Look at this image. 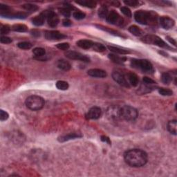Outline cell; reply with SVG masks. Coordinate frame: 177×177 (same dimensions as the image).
<instances>
[{
    "instance_id": "obj_27",
    "label": "cell",
    "mask_w": 177,
    "mask_h": 177,
    "mask_svg": "<svg viewBox=\"0 0 177 177\" xmlns=\"http://www.w3.org/2000/svg\"><path fill=\"white\" fill-rule=\"evenodd\" d=\"M76 3L80 6L89 8H94L96 6V2L94 1H76Z\"/></svg>"
},
{
    "instance_id": "obj_19",
    "label": "cell",
    "mask_w": 177,
    "mask_h": 177,
    "mask_svg": "<svg viewBox=\"0 0 177 177\" xmlns=\"http://www.w3.org/2000/svg\"><path fill=\"white\" fill-rule=\"evenodd\" d=\"M3 18H15V19H25L27 17V14L25 13H8L1 15Z\"/></svg>"
},
{
    "instance_id": "obj_17",
    "label": "cell",
    "mask_w": 177,
    "mask_h": 177,
    "mask_svg": "<svg viewBox=\"0 0 177 177\" xmlns=\"http://www.w3.org/2000/svg\"><path fill=\"white\" fill-rule=\"evenodd\" d=\"M107 115L111 119L118 120L120 117V108L118 107H111L107 110Z\"/></svg>"
},
{
    "instance_id": "obj_46",
    "label": "cell",
    "mask_w": 177,
    "mask_h": 177,
    "mask_svg": "<svg viewBox=\"0 0 177 177\" xmlns=\"http://www.w3.org/2000/svg\"><path fill=\"white\" fill-rule=\"evenodd\" d=\"M100 140H101V141H102L103 142H107V144H109V145H111V141H110V139H109V137L106 136H102L100 137Z\"/></svg>"
},
{
    "instance_id": "obj_5",
    "label": "cell",
    "mask_w": 177,
    "mask_h": 177,
    "mask_svg": "<svg viewBox=\"0 0 177 177\" xmlns=\"http://www.w3.org/2000/svg\"><path fill=\"white\" fill-rule=\"evenodd\" d=\"M139 116V112L136 108L125 105L120 108V119L127 120V121H133L136 119Z\"/></svg>"
},
{
    "instance_id": "obj_24",
    "label": "cell",
    "mask_w": 177,
    "mask_h": 177,
    "mask_svg": "<svg viewBox=\"0 0 177 177\" xmlns=\"http://www.w3.org/2000/svg\"><path fill=\"white\" fill-rule=\"evenodd\" d=\"M108 49L112 52L116 54H120V55H126V54L130 53V51L128 50H125V49L119 48V47L112 46H108Z\"/></svg>"
},
{
    "instance_id": "obj_1",
    "label": "cell",
    "mask_w": 177,
    "mask_h": 177,
    "mask_svg": "<svg viewBox=\"0 0 177 177\" xmlns=\"http://www.w3.org/2000/svg\"><path fill=\"white\" fill-rule=\"evenodd\" d=\"M124 159L127 165L133 167H141L148 163V154L139 149H131L124 154Z\"/></svg>"
},
{
    "instance_id": "obj_25",
    "label": "cell",
    "mask_w": 177,
    "mask_h": 177,
    "mask_svg": "<svg viewBox=\"0 0 177 177\" xmlns=\"http://www.w3.org/2000/svg\"><path fill=\"white\" fill-rule=\"evenodd\" d=\"M129 31L135 36H141L143 34V32H142V30L139 27H138L137 26L135 25L131 26L129 28Z\"/></svg>"
},
{
    "instance_id": "obj_33",
    "label": "cell",
    "mask_w": 177,
    "mask_h": 177,
    "mask_svg": "<svg viewBox=\"0 0 177 177\" xmlns=\"http://www.w3.org/2000/svg\"><path fill=\"white\" fill-rule=\"evenodd\" d=\"M22 8L26 10H28V11L30 12H35L37 10H38V6L36 5H34V4H24L22 6Z\"/></svg>"
},
{
    "instance_id": "obj_50",
    "label": "cell",
    "mask_w": 177,
    "mask_h": 177,
    "mask_svg": "<svg viewBox=\"0 0 177 177\" xmlns=\"http://www.w3.org/2000/svg\"><path fill=\"white\" fill-rule=\"evenodd\" d=\"M32 34H33V35H36L37 36H39L40 35V32H38V31H35V30H34V31H32Z\"/></svg>"
},
{
    "instance_id": "obj_8",
    "label": "cell",
    "mask_w": 177,
    "mask_h": 177,
    "mask_svg": "<svg viewBox=\"0 0 177 177\" xmlns=\"http://www.w3.org/2000/svg\"><path fill=\"white\" fill-rule=\"evenodd\" d=\"M64 55L66 58L71 60H80V61L84 62H89L90 58L87 57V55H83L81 53L77 52L74 51H66Z\"/></svg>"
},
{
    "instance_id": "obj_10",
    "label": "cell",
    "mask_w": 177,
    "mask_h": 177,
    "mask_svg": "<svg viewBox=\"0 0 177 177\" xmlns=\"http://www.w3.org/2000/svg\"><path fill=\"white\" fill-rule=\"evenodd\" d=\"M102 116V110L99 107H93L88 110L86 114V118L90 120H96L100 118Z\"/></svg>"
},
{
    "instance_id": "obj_23",
    "label": "cell",
    "mask_w": 177,
    "mask_h": 177,
    "mask_svg": "<svg viewBox=\"0 0 177 177\" xmlns=\"http://www.w3.org/2000/svg\"><path fill=\"white\" fill-rule=\"evenodd\" d=\"M167 129L172 134L176 135L177 132V121L176 120H172L167 123Z\"/></svg>"
},
{
    "instance_id": "obj_3",
    "label": "cell",
    "mask_w": 177,
    "mask_h": 177,
    "mask_svg": "<svg viewBox=\"0 0 177 177\" xmlns=\"http://www.w3.org/2000/svg\"><path fill=\"white\" fill-rule=\"evenodd\" d=\"M131 66L133 69L141 71L142 72L152 74L154 73V69L152 64L148 60L133 59L131 60Z\"/></svg>"
},
{
    "instance_id": "obj_15",
    "label": "cell",
    "mask_w": 177,
    "mask_h": 177,
    "mask_svg": "<svg viewBox=\"0 0 177 177\" xmlns=\"http://www.w3.org/2000/svg\"><path fill=\"white\" fill-rule=\"evenodd\" d=\"M83 137V135L81 134V133L80 132H71L69 133H67V134L61 136L58 138V141L63 142L65 141H70V140L73 139H80V138Z\"/></svg>"
},
{
    "instance_id": "obj_47",
    "label": "cell",
    "mask_w": 177,
    "mask_h": 177,
    "mask_svg": "<svg viewBox=\"0 0 177 177\" xmlns=\"http://www.w3.org/2000/svg\"><path fill=\"white\" fill-rule=\"evenodd\" d=\"M62 24H63L64 27H70L71 25V21L69 19L66 18L63 19V21H62Z\"/></svg>"
},
{
    "instance_id": "obj_38",
    "label": "cell",
    "mask_w": 177,
    "mask_h": 177,
    "mask_svg": "<svg viewBox=\"0 0 177 177\" xmlns=\"http://www.w3.org/2000/svg\"><path fill=\"white\" fill-rule=\"evenodd\" d=\"M124 3L127 6H131V7H137L140 4V2L136 0H127V1H125Z\"/></svg>"
},
{
    "instance_id": "obj_29",
    "label": "cell",
    "mask_w": 177,
    "mask_h": 177,
    "mask_svg": "<svg viewBox=\"0 0 177 177\" xmlns=\"http://www.w3.org/2000/svg\"><path fill=\"white\" fill-rule=\"evenodd\" d=\"M109 14V10L106 6H102L98 10V16L100 18H107Z\"/></svg>"
},
{
    "instance_id": "obj_39",
    "label": "cell",
    "mask_w": 177,
    "mask_h": 177,
    "mask_svg": "<svg viewBox=\"0 0 177 177\" xmlns=\"http://www.w3.org/2000/svg\"><path fill=\"white\" fill-rule=\"evenodd\" d=\"M120 10L123 13L125 16L128 17V18H131L132 16V14H131V11L130 9L127 6H122V7L120 8Z\"/></svg>"
},
{
    "instance_id": "obj_28",
    "label": "cell",
    "mask_w": 177,
    "mask_h": 177,
    "mask_svg": "<svg viewBox=\"0 0 177 177\" xmlns=\"http://www.w3.org/2000/svg\"><path fill=\"white\" fill-rule=\"evenodd\" d=\"M12 30L16 32H27L28 31V27L25 24H18L13 26Z\"/></svg>"
},
{
    "instance_id": "obj_35",
    "label": "cell",
    "mask_w": 177,
    "mask_h": 177,
    "mask_svg": "<svg viewBox=\"0 0 177 177\" xmlns=\"http://www.w3.org/2000/svg\"><path fill=\"white\" fill-rule=\"evenodd\" d=\"M159 94L162 96H170L173 95V91L170 88H160L159 89Z\"/></svg>"
},
{
    "instance_id": "obj_6",
    "label": "cell",
    "mask_w": 177,
    "mask_h": 177,
    "mask_svg": "<svg viewBox=\"0 0 177 177\" xmlns=\"http://www.w3.org/2000/svg\"><path fill=\"white\" fill-rule=\"evenodd\" d=\"M142 41L144 43L148 44H153L158 46L161 48L166 49H171L169 45H167L164 41L158 37L157 35H148L144 36L143 38H142Z\"/></svg>"
},
{
    "instance_id": "obj_37",
    "label": "cell",
    "mask_w": 177,
    "mask_h": 177,
    "mask_svg": "<svg viewBox=\"0 0 177 177\" xmlns=\"http://www.w3.org/2000/svg\"><path fill=\"white\" fill-rule=\"evenodd\" d=\"M59 10H60V13H61L62 15H64V17H65L66 18H69V17L71 16V10L69 9H68L67 8L64 7V8H60Z\"/></svg>"
},
{
    "instance_id": "obj_18",
    "label": "cell",
    "mask_w": 177,
    "mask_h": 177,
    "mask_svg": "<svg viewBox=\"0 0 177 177\" xmlns=\"http://www.w3.org/2000/svg\"><path fill=\"white\" fill-rule=\"evenodd\" d=\"M46 18V12H44L40 13L38 15L35 16L33 19H32V23L34 25L37 26V27H40L44 24L45 19Z\"/></svg>"
},
{
    "instance_id": "obj_44",
    "label": "cell",
    "mask_w": 177,
    "mask_h": 177,
    "mask_svg": "<svg viewBox=\"0 0 177 177\" xmlns=\"http://www.w3.org/2000/svg\"><path fill=\"white\" fill-rule=\"evenodd\" d=\"M10 31V27L8 25H4L1 28V35H6L8 34Z\"/></svg>"
},
{
    "instance_id": "obj_36",
    "label": "cell",
    "mask_w": 177,
    "mask_h": 177,
    "mask_svg": "<svg viewBox=\"0 0 177 177\" xmlns=\"http://www.w3.org/2000/svg\"><path fill=\"white\" fill-rule=\"evenodd\" d=\"M18 46L21 49H30L32 47V44L28 42H21L18 44Z\"/></svg>"
},
{
    "instance_id": "obj_12",
    "label": "cell",
    "mask_w": 177,
    "mask_h": 177,
    "mask_svg": "<svg viewBox=\"0 0 177 177\" xmlns=\"http://www.w3.org/2000/svg\"><path fill=\"white\" fill-rule=\"evenodd\" d=\"M46 19L48 24L52 28L57 27L60 22V19L58 15L53 11L46 12Z\"/></svg>"
},
{
    "instance_id": "obj_42",
    "label": "cell",
    "mask_w": 177,
    "mask_h": 177,
    "mask_svg": "<svg viewBox=\"0 0 177 177\" xmlns=\"http://www.w3.org/2000/svg\"><path fill=\"white\" fill-rule=\"evenodd\" d=\"M8 118H9V115H8L7 112L1 109V111H0V120H1V121L6 120Z\"/></svg>"
},
{
    "instance_id": "obj_30",
    "label": "cell",
    "mask_w": 177,
    "mask_h": 177,
    "mask_svg": "<svg viewBox=\"0 0 177 177\" xmlns=\"http://www.w3.org/2000/svg\"><path fill=\"white\" fill-rule=\"evenodd\" d=\"M56 87H57L58 89L65 91L67 90L69 87V83L67 82L63 81V80H59L56 83Z\"/></svg>"
},
{
    "instance_id": "obj_43",
    "label": "cell",
    "mask_w": 177,
    "mask_h": 177,
    "mask_svg": "<svg viewBox=\"0 0 177 177\" xmlns=\"http://www.w3.org/2000/svg\"><path fill=\"white\" fill-rule=\"evenodd\" d=\"M142 81H143V83L145 84V85H154V84L156 83L154 80L151 79L148 77H144L143 78H142Z\"/></svg>"
},
{
    "instance_id": "obj_14",
    "label": "cell",
    "mask_w": 177,
    "mask_h": 177,
    "mask_svg": "<svg viewBox=\"0 0 177 177\" xmlns=\"http://www.w3.org/2000/svg\"><path fill=\"white\" fill-rule=\"evenodd\" d=\"M87 73L90 76L98 78H105L107 76V73L105 71L100 69H91L87 71Z\"/></svg>"
},
{
    "instance_id": "obj_9",
    "label": "cell",
    "mask_w": 177,
    "mask_h": 177,
    "mask_svg": "<svg viewBox=\"0 0 177 177\" xmlns=\"http://www.w3.org/2000/svg\"><path fill=\"white\" fill-rule=\"evenodd\" d=\"M112 77L115 80L116 83L119 84L120 85L122 86V87L129 88V86L128 82L127 80L126 75L124 74L123 73H122L121 71H115L112 73Z\"/></svg>"
},
{
    "instance_id": "obj_2",
    "label": "cell",
    "mask_w": 177,
    "mask_h": 177,
    "mask_svg": "<svg viewBox=\"0 0 177 177\" xmlns=\"http://www.w3.org/2000/svg\"><path fill=\"white\" fill-rule=\"evenodd\" d=\"M134 18L137 22L142 25H155L157 23L158 16L153 11L139 10L134 13Z\"/></svg>"
},
{
    "instance_id": "obj_40",
    "label": "cell",
    "mask_w": 177,
    "mask_h": 177,
    "mask_svg": "<svg viewBox=\"0 0 177 177\" xmlns=\"http://www.w3.org/2000/svg\"><path fill=\"white\" fill-rule=\"evenodd\" d=\"M73 16L75 19H78L79 20V19H83L85 18L86 17V15L81 11H75L73 13Z\"/></svg>"
},
{
    "instance_id": "obj_13",
    "label": "cell",
    "mask_w": 177,
    "mask_h": 177,
    "mask_svg": "<svg viewBox=\"0 0 177 177\" xmlns=\"http://www.w3.org/2000/svg\"><path fill=\"white\" fill-rule=\"evenodd\" d=\"M160 24L164 29H170L175 24V21L168 16H163L159 19Z\"/></svg>"
},
{
    "instance_id": "obj_4",
    "label": "cell",
    "mask_w": 177,
    "mask_h": 177,
    "mask_svg": "<svg viewBox=\"0 0 177 177\" xmlns=\"http://www.w3.org/2000/svg\"><path fill=\"white\" fill-rule=\"evenodd\" d=\"M26 106L32 111H38L42 109L44 106V98L39 96H31L28 97L25 101Z\"/></svg>"
},
{
    "instance_id": "obj_48",
    "label": "cell",
    "mask_w": 177,
    "mask_h": 177,
    "mask_svg": "<svg viewBox=\"0 0 177 177\" xmlns=\"http://www.w3.org/2000/svg\"><path fill=\"white\" fill-rule=\"evenodd\" d=\"M166 38H167V40L168 41H169L170 43H171L172 44H173V45H174V46H176V41L174 40L173 38H170V37H168V36Z\"/></svg>"
},
{
    "instance_id": "obj_45",
    "label": "cell",
    "mask_w": 177,
    "mask_h": 177,
    "mask_svg": "<svg viewBox=\"0 0 177 177\" xmlns=\"http://www.w3.org/2000/svg\"><path fill=\"white\" fill-rule=\"evenodd\" d=\"M0 42H1L2 44H10V43L12 42V40L10 38H8V37L2 35L1 38H0Z\"/></svg>"
},
{
    "instance_id": "obj_20",
    "label": "cell",
    "mask_w": 177,
    "mask_h": 177,
    "mask_svg": "<svg viewBox=\"0 0 177 177\" xmlns=\"http://www.w3.org/2000/svg\"><path fill=\"white\" fill-rule=\"evenodd\" d=\"M76 44L77 46L80 47L81 49H92V47L94 44V42H92L91 40H80L77 41Z\"/></svg>"
},
{
    "instance_id": "obj_22",
    "label": "cell",
    "mask_w": 177,
    "mask_h": 177,
    "mask_svg": "<svg viewBox=\"0 0 177 177\" xmlns=\"http://www.w3.org/2000/svg\"><path fill=\"white\" fill-rule=\"evenodd\" d=\"M57 66L60 69L64 71H69L71 69V66L70 63L64 60H60L57 62Z\"/></svg>"
},
{
    "instance_id": "obj_49",
    "label": "cell",
    "mask_w": 177,
    "mask_h": 177,
    "mask_svg": "<svg viewBox=\"0 0 177 177\" xmlns=\"http://www.w3.org/2000/svg\"><path fill=\"white\" fill-rule=\"evenodd\" d=\"M109 4H111V5L114 6H116V7H118V6H120L119 2L116 1H109Z\"/></svg>"
},
{
    "instance_id": "obj_11",
    "label": "cell",
    "mask_w": 177,
    "mask_h": 177,
    "mask_svg": "<svg viewBox=\"0 0 177 177\" xmlns=\"http://www.w3.org/2000/svg\"><path fill=\"white\" fill-rule=\"evenodd\" d=\"M45 38L48 40H61L66 38V36L58 31H48L45 33Z\"/></svg>"
},
{
    "instance_id": "obj_41",
    "label": "cell",
    "mask_w": 177,
    "mask_h": 177,
    "mask_svg": "<svg viewBox=\"0 0 177 177\" xmlns=\"http://www.w3.org/2000/svg\"><path fill=\"white\" fill-rule=\"evenodd\" d=\"M69 43H60V44H58L56 45V47L58 49H59L60 50H63V51H67L69 49Z\"/></svg>"
},
{
    "instance_id": "obj_34",
    "label": "cell",
    "mask_w": 177,
    "mask_h": 177,
    "mask_svg": "<svg viewBox=\"0 0 177 177\" xmlns=\"http://www.w3.org/2000/svg\"><path fill=\"white\" fill-rule=\"evenodd\" d=\"M92 49H94V51H97V52H104L106 51V47L102 44H99V43H94V46H93Z\"/></svg>"
},
{
    "instance_id": "obj_31",
    "label": "cell",
    "mask_w": 177,
    "mask_h": 177,
    "mask_svg": "<svg viewBox=\"0 0 177 177\" xmlns=\"http://www.w3.org/2000/svg\"><path fill=\"white\" fill-rule=\"evenodd\" d=\"M162 82L165 85H169L172 81V77L169 73H163L161 76Z\"/></svg>"
},
{
    "instance_id": "obj_21",
    "label": "cell",
    "mask_w": 177,
    "mask_h": 177,
    "mask_svg": "<svg viewBox=\"0 0 177 177\" xmlns=\"http://www.w3.org/2000/svg\"><path fill=\"white\" fill-rule=\"evenodd\" d=\"M108 57H109V59L111 60L112 62H114V63L119 64H123L124 62L127 60V58L120 57V56L114 53L109 54V55H108Z\"/></svg>"
},
{
    "instance_id": "obj_7",
    "label": "cell",
    "mask_w": 177,
    "mask_h": 177,
    "mask_svg": "<svg viewBox=\"0 0 177 177\" xmlns=\"http://www.w3.org/2000/svg\"><path fill=\"white\" fill-rule=\"evenodd\" d=\"M107 21L111 24L122 26L124 24V19L115 10H111L107 17Z\"/></svg>"
},
{
    "instance_id": "obj_16",
    "label": "cell",
    "mask_w": 177,
    "mask_h": 177,
    "mask_svg": "<svg viewBox=\"0 0 177 177\" xmlns=\"http://www.w3.org/2000/svg\"><path fill=\"white\" fill-rule=\"evenodd\" d=\"M126 75L127 80L128 82L129 86H132V87H136V86L139 85V77L137 76L136 74L133 73H127Z\"/></svg>"
},
{
    "instance_id": "obj_26",
    "label": "cell",
    "mask_w": 177,
    "mask_h": 177,
    "mask_svg": "<svg viewBox=\"0 0 177 177\" xmlns=\"http://www.w3.org/2000/svg\"><path fill=\"white\" fill-rule=\"evenodd\" d=\"M96 27H98V29L103 30V31H106V32H108V33H109L112 34V35H114L122 37V35H120V33H118V31H115V30L110 29V28L104 27V26H102V25H96Z\"/></svg>"
},
{
    "instance_id": "obj_32",
    "label": "cell",
    "mask_w": 177,
    "mask_h": 177,
    "mask_svg": "<svg viewBox=\"0 0 177 177\" xmlns=\"http://www.w3.org/2000/svg\"><path fill=\"white\" fill-rule=\"evenodd\" d=\"M33 53L34 55L37 57L40 58V57H43L45 54H46V51H45L44 49L41 48V47H37V48H35L33 50Z\"/></svg>"
}]
</instances>
